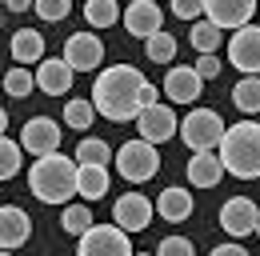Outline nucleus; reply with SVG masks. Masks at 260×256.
<instances>
[{"instance_id": "nucleus-30", "label": "nucleus", "mask_w": 260, "mask_h": 256, "mask_svg": "<svg viewBox=\"0 0 260 256\" xmlns=\"http://www.w3.org/2000/svg\"><path fill=\"white\" fill-rule=\"evenodd\" d=\"M20 152H24V144L4 136V144H0V180H12L20 172Z\"/></svg>"}, {"instance_id": "nucleus-27", "label": "nucleus", "mask_w": 260, "mask_h": 256, "mask_svg": "<svg viewBox=\"0 0 260 256\" xmlns=\"http://www.w3.org/2000/svg\"><path fill=\"white\" fill-rule=\"evenodd\" d=\"M144 56H148L152 64H168L172 56H176V36H172V32L148 36V40H144Z\"/></svg>"}, {"instance_id": "nucleus-25", "label": "nucleus", "mask_w": 260, "mask_h": 256, "mask_svg": "<svg viewBox=\"0 0 260 256\" xmlns=\"http://www.w3.org/2000/svg\"><path fill=\"white\" fill-rule=\"evenodd\" d=\"M60 228H64L68 236H84L88 228H92V212H88V204H68L64 212H60Z\"/></svg>"}, {"instance_id": "nucleus-32", "label": "nucleus", "mask_w": 260, "mask_h": 256, "mask_svg": "<svg viewBox=\"0 0 260 256\" xmlns=\"http://www.w3.org/2000/svg\"><path fill=\"white\" fill-rule=\"evenodd\" d=\"M156 256H196L192 252V240L188 236H164L156 244Z\"/></svg>"}, {"instance_id": "nucleus-18", "label": "nucleus", "mask_w": 260, "mask_h": 256, "mask_svg": "<svg viewBox=\"0 0 260 256\" xmlns=\"http://www.w3.org/2000/svg\"><path fill=\"white\" fill-rule=\"evenodd\" d=\"M28 236H32V220H28V212L16 208V204H4V208H0V244L16 252L20 244H28Z\"/></svg>"}, {"instance_id": "nucleus-35", "label": "nucleus", "mask_w": 260, "mask_h": 256, "mask_svg": "<svg viewBox=\"0 0 260 256\" xmlns=\"http://www.w3.org/2000/svg\"><path fill=\"white\" fill-rule=\"evenodd\" d=\"M208 256H248V248H240V244H220V248H212Z\"/></svg>"}, {"instance_id": "nucleus-29", "label": "nucleus", "mask_w": 260, "mask_h": 256, "mask_svg": "<svg viewBox=\"0 0 260 256\" xmlns=\"http://www.w3.org/2000/svg\"><path fill=\"white\" fill-rule=\"evenodd\" d=\"M36 88V72H28L24 64H16V68H8V76H4V92L16 96V100H24V96Z\"/></svg>"}, {"instance_id": "nucleus-8", "label": "nucleus", "mask_w": 260, "mask_h": 256, "mask_svg": "<svg viewBox=\"0 0 260 256\" xmlns=\"http://www.w3.org/2000/svg\"><path fill=\"white\" fill-rule=\"evenodd\" d=\"M152 212H156V204L144 192H124L112 204V224H120L124 232H144L152 224Z\"/></svg>"}, {"instance_id": "nucleus-36", "label": "nucleus", "mask_w": 260, "mask_h": 256, "mask_svg": "<svg viewBox=\"0 0 260 256\" xmlns=\"http://www.w3.org/2000/svg\"><path fill=\"white\" fill-rule=\"evenodd\" d=\"M8 12H24V8H36V0H4Z\"/></svg>"}, {"instance_id": "nucleus-21", "label": "nucleus", "mask_w": 260, "mask_h": 256, "mask_svg": "<svg viewBox=\"0 0 260 256\" xmlns=\"http://www.w3.org/2000/svg\"><path fill=\"white\" fill-rule=\"evenodd\" d=\"M76 192H80L84 200H100V196L108 192V168H104V164H80Z\"/></svg>"}, {"instance_id": "nucleus-13", "label": "nucleus", "mask_w": 260, "mask_h": 256, "mask_svg": "<svg viewBox=\"0 0 260 256\" xmlns=\"http://www.w3.org/2000/svg\"><path fill=\"white\" fill-rule=\"evenodd\" d=\"M260 0H204V16L212 20V24H220V28H244L248 20H252V12H256Z\"/></svg>"}, {"instance_id": "nucleus-39", "label": "nucleus", "mask_w": 260, "mask_h": 256, "mask_svg": "<svg viewBox=\"0 0 260 256\" xmlns=\"http://www.w3.org/2000/svg\"><path fill=\"white\" fill-rule=\"evenodd\" d=\"M256 236H260V224H256Z\"/></svg>"}, {"instance_id": "nucleus-3", "label": "nucleus", "mask_w": 260, "mask_h": 256, "mask_svg": "<svg viewBox=\"0 0 260 256\" xmlns=\"http://www.w3.org/2000/svg\"><path fill=\"white\" fill-rule=\"evenodd\" d=\"M220 160L236 180H256L260 176V124L256 120H240L224 132L220 140Z\"/></svg>"}, {"instance_id": "nucleus-33", "label": "nucleus", "mask_w": 260, "mask_h": 256, "mask_svg": "<svg viewBox=\"0 0 260 256\" xmlns=\"http://www.w3.org/2000/svg\"><path fill=\"white\" fill-rule=\"evenodd\" d=\"M168 4L180 20H200V12H204V0H168Z\"/></svg>"}, {"instance_id": "nucleus-4", "label": "nucleus", "mask_w": 260, "mask_h": 256, "mask_svg": "<svg viewBox=\"0 0 260 256\" xmlns=\"http://www.w3.org/2000/svg\"><path fill=\"white\" fill-rule=\"evenodd\" d=\"M224 120L216 108H192L184 120H180V140L192 148V152H216L220 140H224Z\"/></svg>"}, {"instance_id": "nucleus-15", "label": "nucleus", "mask_w": 260, "mask_h": 256, "mask_svg": "<svg viewBox=\"0 0 260 256\" xmlns=\"http://www.w3.org/2000/svg\"><path fill=\"white\" fill-rule=\"evenodd\" d=\"M72 72H76V68H72L64 56H44L40 68H36V84H40L44 96H64L68 88H72Z\"/></svg>"}, {"instance_id": "nucleus-2", "label": "nucleus", "mask_w": 260, "mask_h": 256, "mask_svg": "<svg viewBox=\"0 0 260 256\" xmlns=\"http://www.w3.org/2000/svg\"><path fill=\"white\" fill-rule=\"evenodd\" d=\"M76 172H80V164H72V156L64 152L36 156L28 168V192L40 204H68L76 192Z\"/></svg>"}, {"instance_id": "nucleus-37", "label": "nucleus", "mask_w": 260, "mask_h": 256, "mask_svg": "<svg viewBox=\"0 0 260 256\" xmlns=\"http://www.w3.org/2000/svg\"><path fill=\"white\" fill-rule=\"evenodd\" d=\"M136 256H156V252H136Z\"/></svg>"}, {"instance_id": "nucleus-16", "label": "nucleus", "mask_w": 260, "mask_h": 256, "mask_svg": "<svg viewBox=\"0 0 260 256\" xmlns=\"http://www.w3.org/2000/svg\"><path fill=\"white\" fill-rule=\"evenodd\" d=\"M160 20H164V16H160V4H156V0H136V4L124 8V28H128L132 36H140V40L164 32Z\"/></svg>"}, {"instance_id": "nucleus-14", "label": "nucleus", "mask_w": 260, "mask_h": 256, "mask_svg": "<svg viewBox=\"0 0 260 256\" xmlns=\"http://www.w3.org/2000/svg\"><path fill=\"white\" fill-rule=\"evenodd\" d=\"M200 84H204V76L196 72L192 64H176V68H168V76H164V96H168L172 104H192L196 96H200Z\"/></svg>"}, {"instance_id": "nucleus-26", "label": "nucleus", "mask_w": 260, "mask_h": 256, "mask_svg": "<svg viewBox=\"0 0 260 256\" xmlns=\"http://www.w3.org/2000/svg\"><path fill=\"white\" fill-rule=\"evenodd\" d=\"M92 116H96V104L84 100V96H72L64 104V124L68 128H92Z\"/></svg>"}, {"instance_id": "nucleus-23", "label": "nucleus", "mask_w": 260, "mask_h": 256, "mask_svg": "<svg viewBox=\"0 0 260 256\" xmlns=\"http://www.w3.org/2000/svg\"><path fill=\"white\" fill-rule=\"evenodd\" d=\"M84 20H88L92 28H112V24L124 20V16H120L116 0H84Z\"/></svg>"}, {"instance_id": "nucleus-17", "label": "nucleus", "mask_w": 260, "mask_h": 256, "mask_svg": "<svg viewBox=\"0 0 260 256\" xmlns=\"http://www.w3.org/2000/svg\"><path fill=\"white\" fill-rule=\"evenodd\" d=\"M184 172H188V184L192 188H216L228 168H224V160H220V152H192L188 164H184Z\"/></svg>"}, {"instance_id": "nucleus-12", "label": "nucleus", "mask_w": 260, "mask_h": 256, "mask_svg": "<svg viewBox=\"0 0 260 256\" xmlns=\"http://www.w3.org/2000/svg\"><path fill=\"white\" fill-rule=\"evenodd\" d=\"M136 132H140V140H148V144H164V140H172L176 132H180V120L172 116V108L168 104H152V108H144L140 116H136Z\"/></svg>"}, {"instance_id": "nucleus-11", "label": "nucleus", "mask_w": 260, "mask_h": 256, "mask_svg": "<svg viewBox=\"0 0 260 256\" xmlns=\"http://www.w3.org/2000/svg\"><path fill=\"white\" fill-rule=\"evenodd\" d=\"M64 60L76 68V72H92L104 64V40L96 32H72L64 40Z\"/></svg>"}, {"instance_id": "nucleus-20", "label": "nucleus", "mask_w": 260, "mask_h": 256, "mask_svg": "<svg viewBox=\"0 0 260 256\" xmlns=\"http://www.w3.org/2000/svg\"><path fill=\"white\" fill-rule=\"evenodd\" d=\"M8 52L16 64H40L44 60V32L36 28H16L8 40Z\"/></svg>"}, {"instance_id": "nucleus-31", "label": "nucleus", "mask_w": 260, "mask_h": 256, "mask_svg": "<svg viewBox=\"0 0 260 256\" xmlns=\"http://www.w3.org/2000/svg\"><path fill=\"white\" fill-rule=\"evenodd\" d=\"M36 12H40V20L56 24V20H64L72 12V0H36Z\"/></svg>"}, {"instance_id": "nucleus-40", "label": "nucleus", "mask_w": 260, "mask_h": 256, "mask_svg": "<svg viewBox=\"0 0 260 256\" xmlns=\"http://www.w3.org/2000/svg\"><path fill=\"white\" fill-rule=\"evenodd\" d=\"M128 4H136V0H128Z\"/></svg>"}, {"instance_id": "nucleus-34", "label": "nucleus", "mask_w": 260, "mask_h": 256, "mask_svg": "<svg viewBox=\"0 0 260 256\" xmlns=\"http://www.w3.org/2000/svg\"><path fill=\"white\" fill-rule=\"evenodd\" d=\"M220 68H224V64H220V56H216V52H204V56L196 60V72H200L204 80H216V76H220Z\"/></svg>"}, {"instance_id": "nucleus-38", "label": "nucleus", "mask_w": 260, "mask_h": 256, "mask_svg": "<svg viewBox=\"0 0 260 256\" xmlns=\"http://www.w3.org/2000/svg\"><path fill=\"white\" fill-rule=\"evenodd\" d=\"M4 256H12V248H4Z\"/></svg>"}, {"instance_id": "nucleus-5", "label": "nucleus", "mask_w": 260, "mask_h": 256, "mask_svg": "<svg viewBox=\"0 0 260 256\" xmlns=\"http://www.w3.org/2000/svg\"><path fill=\"white\" fill-rule=\"evenodd\" d=\"M116 172L128 180V184H144V180H152L156 172H160V152H156V144H148V140H128V144H120L116 148Z\"/></svg>"}, {"instance_id": "nucleus-19", "label": "nucleus", "mask_w": 260, "mask_h": 256, "mask_svg": "<svg viewBox=\"0 0 260 256\" xmlns=\"http://www.w3.org/2000/svg\"><path fill=\"white\" fill-rule=\"evenodd\" d=\"M156 212H160L168 224H180L192 216V192L180 188V184H168V188L156 196Z\"/></svg>"}, {"instance_id": "nucleus-6", "label": "nucleus", "mask_w": 260, "mask_h": 256, "mask_svg": "<svg viewBox=\"0 0 260 256\" xmlns=\"http://www.w3.org/2000/svg\"><path fill=\"white\" fill-rule=\"evenodd\" d=\"M76 256H136L128 244V232L120 224H92L80 244H76Z\"/></svg>"}, {"instance_id": "nucleus-24", "label": "nucleus", "mask_w": 260, "mask_h": 256, "mask_svg": "<svg viewBox=\"0 0 260 256\" xmlns=\"http://www.w3.org/2000/svg\"><path fill=\"white\" fill-rule=\"evenodd\" d=\"M232 104L240 108V112H260V76H244L236 88H232Z\"/></svg>"}, {"instance_id": "nucleus-22", "label": "nucleus", "mask_w": 260, "mask_h": 256, "mask_svg": "<svg viewBox=\"0 0 260 256\" xmlns=\"http://www.w3.org/2000/svg\"><path fill=\"white\" fill-rule=\"evenodd\" d=\"M220 32H224L220 24H212V20L204 16V20H196V24H192V32H188V44H192L200 56H204V52H216V48H220V40H224Z\"/></svg>"}, {"instance_id": "nucleus-9", "label": "nucleus", "mask_w": 260, "mask_h": 256, "mask_svg": "<svg viewBox=\"0 0 260 256\" xmlns=\"http://www.w3.org/2000/svg\"><path fill=\"white\" fill-rule=\"evenodd\" d=\"M60 136H64V128L56 124V120H48V116H32L28 124L20 128V144H24V152H32V156L60 152Z\"/></svg>"}, {"instance_id": "nucleus-7", "label": "nucleus", "mask_w": 260, "mask_h": 256, "mask_svg": "<svg viewBox=\"0 0 260 256\" xmlns=\"http://www.w3.org/2000/svg\"><path fill=\"white\" fill-rule=\"evenodd\" d=\"M228 64L244 76H260V24H244L228 40Z\"/></svg>"}, {"instance_id": "nucleus-1", "label": "nucleus", "mask_w": 260, "mask_h": 256, "mask_svg": "<svg viewBox=\"0 0 260 256\" xmlns=\"http://www.w3.org/2000/svg\"><path fill=\"white\" fill-rule=\"evenodd\" d=\"M144 72L136 64H108L92 80V104L104 120L112 124H124V120H136L140 116V92H144Z\"/></svg>"}, {"instance_id": "nucleus-28", "label": "nucleus", "mask_w": 260, "mask_h": 256, "mask_svg": "<svg viewBox=\"0 0 260 256\" xmlns=\"http://www.w3.org/2000/svg\"><path fill=\"white\" fill-rule=\"evenodd\" d=\"M108 160H112V148L100 136H84L76 144V164H108Z\"/></svg>"}, {"instance_id": "nucleus-10", "label": "nucleus", "mask_w": 260, "mask_h": 256, "mask_svg": "<svg viewBox=\"0 0 260 256\" xmlns=\"http://www.w3.org/2000/svg\"><path fill=\"white\" fill-rule=\"evenodd\" d=\"M256 224H260L256 200H248V196H232V200H224V208H220V228H224L232 240L256 232Z\"/></svg>"}]
</instances>
